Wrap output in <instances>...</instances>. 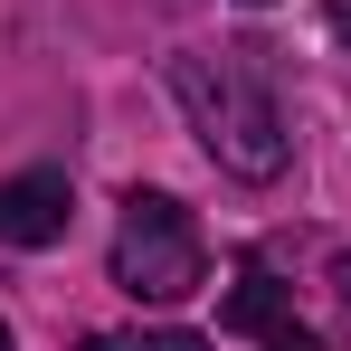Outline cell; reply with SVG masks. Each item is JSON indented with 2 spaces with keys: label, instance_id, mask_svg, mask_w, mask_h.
<instances>
[{
  "label": "cell",
  "instance_id": "cell-1",
  "mask_svg": "<svg viewBox=\"0 0 351 351\" xmlns=\"http://www.w3.org/2000/svg\"><path fill=\"white\" fill-rule=\"evenodd\" d=\"M171 95L190 133H199V152L237 180H276L285 171V114H276V95L256 86V66L247 58H171Z\"/></svg>",
  "mask_w": 351,
  "mask_h": 351
},
{
  "label": "cell",
  "instance_id": "cell-2",
  "mask_svg": "<svg viewBox=\"0 0 351 351\" xmlns=\"http://www.w3.org/2000/svg\"><path fill=\"white\" fill-rule=\"evenodd\" d=\"M105 266H114V285L133 304H190L209 285V237H199V219L180 209L171 190H133Z\"/></svg>",
  "mask_w": 351,
  "mask_h": 351
},
{
  "label": "cell",
  "instance_id": "cell-3",
  "mask_svg": "<svg viewBox=\"0 0 351 351\" xmlns=\"http://www.w3.org/2000/svg\"><path fill=\"white\" fill-rule=\"evenodd\" d=\"M66 219H76L66 171H19V180H0V247H58Z\"/></svg>",
  "mask_w": 351,
  "mask_h": 351
},
{
  "label": "cell",
  "instance_id": "cell-4",
  "mask_svg": "<svg viewBox=\"0 0 351 351\" xmlns=\"http://www.w3.org/2000/svg\"><path fill=\"white\" fill-rule=\"evenodd\" d=\"M219 323H228V332H256L266 351H313V332L294 323L285 285H276L266 266H237V285H228V304H219Z\"/></svg>",
  "mask_w": 351,
  "mask_h": 351
},
{
  "label": "cell",
  "instance_id": "cell-5",
  "mask_svg": "<svg viewBox=\"0 0 351 351\" xmlns=\"http://www.w3.org/2000/svg\"><path fill=\"white\" fill-rule=\"evenodd\" d=\"M133 351H209V342H199V332H171V323H152V332H143Z\"/></svg>",
  "mask_w": 351,
  "mask_h": 351
},
{
  "label": "cell",
  "instance_id": "cell-6",
  "mask_svg": "<svg viewBox=\"0 0 351 351\" xmlns=\"http://www.w3.org/2000/svg\"><path fill=\"white\" fill-rule=\"evenodd\" d=\"M323 19H332V38L351 48V0H323Z\"/></svg>",
  "mask_w": 351,
  "mask_h": 351
},
{
  "label": "cell",
  "instance_id": "cell-7",
  "mask_svg": "<svg viewBox=\"0 0 351 351\" xmlns=\"http://www.w3.org/2000/svg\"><path fill=\"white\" fill-rule=\"evenodd\" d=\"M332 285H342V294H351V247H342V256H332Z\"/></svg>",
  "mask_w": 351,
  "mask_h": 351
},
{
  "label": "cell",
  "instance_id": "cell-8",
  "mask_svg": "<svg viewBox=\"0 0 351 351\" xmlns=\"http://www.w3.org/2000/svg\"><path fill=\"white\" fill-rule=\"evenodd\" d=\"M76 351H123V342H105V332H86V342H76Z\"/></svg>",
  "mask_w": 351,
  "mask_h": 351
},
{
  "label": "cell",
  "instance_id": "cell-9",
  "mask_svg": "<svg viewBox=\"0 0 351 351\" xmlns=\"http://www.w3.org/2000/svg\"><path fill=\"white\" fill-rule=\"evenodd\" d=\"M0 351H19V332H10V323H0Z\"/></svg>",
  "mask_w": 351,
  "mask_h": 351
},
{
  "label": "cell",
  "instance_id": "cell-10",
  "mask_svg": "<svg viewBox=\"0 0 351 351\" xmlns=\"http://www.w3.org/2000/svg\"><path fill=\"white\" fill-rule=\"evenodd\" d=\"M247 10H266V0H247Z\"/></svg>",
  "mask_w": 351,
  "mask_h": 351
}]
</instances>
